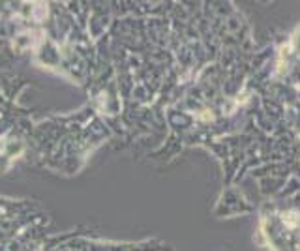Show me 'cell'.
Here are the masks:
<instances>
[{
  "label": "cell",
  "mask_w": 300,
  "mask_h": 251,
  "mask_svg": "<svg viewBox=\"0 0 300 251\" xmlns=\"http://www.w3.org/2000/svg\"><path fill=\"white\" fill-rule=\"evenodd\" d=\"M259 242L270 251H300V208L264 212Z\"/></svg>",
  "instance_id": "6da1fadb"
},
{
  "label": "cell",
  "mask_w": 300,
  "mask_h": 251,
  "mask_svg": "<svg viewBox=\"0 0 300 251\" xmlns=\"http://www.w3.org/2000/svg\"><path fill=\"white\" fill-rule=\"evenodd\" d=\"M250 212H253V206L248 202L242 191H238L233 186L223 189L222 197L214 208V215H218V217H235V215L250 214Z\"/></svg>",
  "instance_id": "7a4b0ae2"
}]
</instances>
